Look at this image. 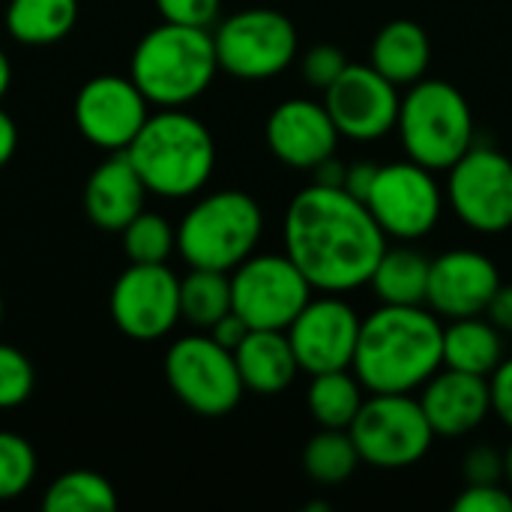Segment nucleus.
Here are the masks:
<instances>
[{
	"label": "nucleus",
	"mask_w": 512,
	"mask_h": 512,
	"mask_svg": "<svg viewBox=\"0 0 512 512\" xmlns=\"http://www.w3.org/2000/svg\"><path fill=\"white\" fill-rule=\"evenodd\" d=\"M249 330H252V327H249V324H246V321H243V318H240L234 309H231V312H228L225 318H219V321H216V324H213L207 333H210V336H213V339H216L222 348H228V351H237V345H240V342L249 336Z\"/></svg>",
	"instance_id": "nucleus-38"
},
{
	"label": "nucleus",
	"mask_w": 512,
	"mask_h": 512,
	"mask_svg": "<svg viewBox=\"0 0 512 512\" xmlns=\"http://www.w3.org/2000/svg\"><path fill=\"white\" fill-rule=\"evenodd\" d=\"M117 330L138 342L168 336L180 315V279L168 264H129L108 297Z\"/></svg>",
	"instance_id": "nucleus-13"
},
{
	"label": "nucleus",
	"mask_w": 512,
	"mask_h": 512,
	"mask_svg": "<svg viewBox=\"0 0 512 512\" xmlns=\"http://www.w3.org/2000/svg\"><path fill=\"white\" fill-rule=\"evenodd\" d=\"M234 360L243 387L258 396L285 393L300 372V363L285 330H249V336L237 345Z\"/></svg>",
	"instance_id": "nucleus-21"
},
{
	"label": "nucleus",
	"mask_w": 512,
	"mask_h": 512,
	"mask_svg": "<svg viewBox=\"0 0 512 512\" xmlns=\"http://www.w3.org/2000/svg\"><path fill=\"white\" fill-rule=\"evenodd\" d=\"M15 147H18V126H15V120L0 108V168L15 156Z\"/></svg>",
	"instance_id": "nucleus-42"
},
{
	"label": "nucleus",
	"mask_w": 512,
	"mask_h": 512,
	"mask_svg": "<svg viewBox=\"0 0 512 512\" xmlns=\"http://www.w3.org/2000/svg\"><path fill=\"white\" fill-rule=\"evenodd\" d=\"M9 84H12V63H9V57H6V51L0 48V99L6 96V90H9Z\"/></svg>",
	"instance_id": "nucleus-43"
},
{
	"label": "nucleus",
	"mask_w": 512,
	"mask_h": 512,
	"mask_svg": "<svg viewBox=\"0 0 512 512\" xmlns=\"http://www.w3.org/2000/svg\"><path fill=\"white\" fill-rule=\"evenodd\" d=\"M312 291L288 255H249L231 270L234 312L252 330H288L312 300Z\"/></svg>",
	"instance_id": "nucleus-10"
},
{
	"label": "nucleus",
	"mask_w": 512,
	"mask_h": 512,
	"mask_svg": "<svg viewBox=\"0 0 512 512\" xmlns=\"http://www.w3.org/2000/svg\"><path fill=\"white\" fill-rule=\"evenodd\" d=\"M432 60V45L417 21L396 18L384 24L372 42V66L390 78L396 87H411L426 78Z\"/></svg>",
	"instance_id": "nucleus-22"
},
{
	"label": "nucleus",
	"mask_w": 512,
	"mask_h": 512,
	"mask_svg": "<svg viewBox=\"0 0 512 512\" xmlns=\"http://www.w3.org/2000/svg\"><path fill=\"white\" fill-rule=\"evenodd\" d=\"M360 462V450L348 429H321L303 450V468L318 486L345 483Z\"/></svg>",
	"instance_id": "nucleus-29"
},
{
	"label": "nucleus",
	"mask_w": 512,
	"mask_h": 512,
	"mask_svg": "<svg viewBox=\"0 0 512 512\" xmlns=\"http://www.w3.org/2000/svg\"><path fill=\"white\" fill-rule=\"evenodd\" d=\"M231 309H234V300H231L228 273L192 267V273L180 279V315L195 330H210Z\"/></svg>",
	"instance_id": "nucleus-27"
},
{
	"label": "nucleus",
	"mask_w": 512,
	"mask_h": 512,
	"mask_svg": "<svg viewBox=\"0 0 512 512\" xmlns=\"http://www.w3.org/2000/svg\"><path fill=\"white\" fill-rule=\"evenodd\" d=\"M162 21L186 27H213L222 9V0H153Z\"/></svg>",
	"instance_id": "nucleus-34"
},
{
	"label": "nucleus",
	"mask_w": 512,
	"mask_h": 512,
	"mask_svg": "<svg viewBox=\"0 0 512 512\" xmlns=\"http://www.w3.org/2000/svg\"><path fill=\"white\" fill-rule=\"evenodd\" d=\"M345 162H339L336 159V153L333 156H327L321 165H315L312 168V174H315V180L312 183H321V186H339L342 189V183H345Z\"/></svg>",
	"instance_id": "nucleus-41"
},
{
	"label": "nucleus",
	"mask_w": 512,
	"mask_h": 512,
	"mask_svg": "<svg viewBox=\"0 0 512 512\" xmlns=\"http://www.w3.org/2000/svg\"><path fill=\"white\" fill-rule=\"evenodd\" d=\"M363 318L339 294L312 297L285 330L300 372L321 375L351 369Z\"/></svg>",
	"instance_id": "nucleus-16"
},
{
	"label": "nucleus",
	"mask_w": 512,
	"mask_h": 512,
	"mask_svg": "<svg viewBox=\"0 0 512 512\" xmlns=\"http://www.w3.org/2000/svg\"><path fill=\"white\" fill-rule=\"evenodd\" d=\"M378 168H381V165H375V162H354V165H348V168H345V183H342V189L351 192L354 198L366 201V195H369V189H372V183H375Z\"/></svg>",
	"instance_id": "nucleus-39"
},
{
	"label": "nucleus",
	"mask_w": 512,
	"mask_h": 512,
	"mask_svg": "<svg viewBox=\"0 0 512 512\" xmlns=\"http://www.w3.org/2000/svg\"><path fill=\"white\" fill-rule=\"evenodd\" d=\"M324 105L342 138L378 141L396 129L402 96L372 63H348L324 90Z\"/></svg>",
	"instance_id": "nucleus-14"
},
{
	"label": "nucleus",
	"mask_w": 512,
	"mask_h": 512,
	"mask_svg": "<svg viewBox=\"0 0 512 512\" xmlns=\"http://www.w3.org/2000/svg\"><path fill=\"white\" fill-rule=\"evenodd\" d=\"M147 192L162 198L198 195L216 168V141L210 129L183 108H162L147 117L126 147Z\"/></svg>",
	"instance_id": "nucleus-3"
},
{
	"label": "nucleus",
	"mask_w": 512,
	"mask_h": 512,
	"mask_svg": "<svg viewBox=\"0 0 512 512\" xmlns=\"http://www.w3.org/2000/svg\"><path fill=\"white\" fill-rule=\"evenodd\" d=\"M120 234L129 264H165L177 249V228L150 210H141Z\"/></svg>",
	"instance_id": "nucleus-30"
},
{
	"label": "nucleus",
	"mask_w": 512,
	"mask_h": 512,
	"mask_svg": "<svg viewBox=\"0 0 512 512\" xmlns=\"http://www.w3.org/2000/svg\"><path fill=\"white\" fill-rule=\"evenodd\" d=\"M36 372L27 354L0 342V411H12L33 396Z\"/></svg>",
	"instance_id": "nucleus-32"
},
{
	"label": "nucleus",
	"mask_w": 512,
	"mask_h": 512,
	"mask_svg": "<svg viewBox=\"0 0 512 512\" xmlns=\"http://www.w3.org/2000/svg\"><path fill=\"white\" fill-rule=\"evenodd\" d=\"M264 231V213L249 192L222 189L198 198L177 225V252L189 267L231 273L249 255Z\"/></svg>",
	"instance_id": "nucleus-6"
},
{
	"label": "nucleus",
	"mask_w": 512,
	"mask_h": 512,
	"mask_svg": "<svg viewBox=\"0 0 512 512\" xmlns=\"http://www.w3.org/2000/svg\"><path fill=\"white\" fill-rule=\"evenodd\" d=\"M285 255L321 294H345L369 285L387 234L366 201L339 186L312 183L285 210Z\"/></svg>",
	"instance_id": "nucleus-1"
},
{
	"label": "nucleus",
	"mask_w": 512,
	"mask_h": 512,
	"mask_svg": "<svg viewBox=\"0 0 512 512\" xmlns=\"http://www.w3.org/2000/svg\"><path fill=\"white\" fill-rule=\"evenodd\" d=\"M36 480V450L18 432L0 429V501L21 498Z\"/></svg>",
	"instance_id": "nucleus-31"
},
{
	"label": "nucleus",
	"mask_w": 512,
	"mask_h": 512,
	"mask_svg": "<svg viewBox=\"0 0 512 512\" xmlns=\"http://www.w3.org/2000/svg\"><path fill=\"white\" fill-rule=\"evenodd\" d=\"M363 384L357 375H351L348 369H336V372H321L312 375L309 384V414L321 429H351L354 417L363 408Z\"/></svg>",
	"instance_id": "nucleus-26"
},
{
	"label": "nucleus",
	"mask_w": 512,
	"mask_h": 512,
	"mask_svg": "<svg viewBox=\"0 0 512 512\" xmlns=\"http://www.w3.org/2000/svg\"><path fill=\"white\" fill-rule=\"evenodd\" d=\"M444 366V327L432 309L381 303L360 324L354 375L369 393H414Z\"/></svg>",
	"instance_id": "nucleus-2"
},
{
	"label": "nucleus",
	"mask_w": 512,
	"mask_h": 512,
	"mask_svg": "<svg viewBox=\"0 0 512 512\" xmlns=\"http://www.w3.org/2000/svg\"><path fill=\"white\" fill-rule=\"evenodd\" d=\"M150 117V102L129 75H93L75 96V126L99 150H126Z\"/></svg>",
	"instance_id": "nucleus-15"
},
{
	"label": "nucleus",
	"mask_w": 512,
	"mask_h": 512,
	"mask_svg": "<svg viewBox=\"0 0 512 512\" xmlns=\"http://www.w3.org/2000/svg\"><path fill=\"white\" fill-rule=\"evenodd\" d=\"M432 261L411 246H387L369 279L381 303L390 306H423L429 291Z\"/></svg>",
	"instance_id": "nucleus-24"
},
{
	"label": "nucleus",
	"mask_w": 512,
	"mask_h": 512,
	"mask_svg": "<svg viewBox=\"0 0 512 512\" xmlns=\"http://www.w3.org/2000/svg\"><path fill=\"white\" fill-rule=\"evenodd\" d=\"M345 66H348V57L336 45H315L303 54V63H300L306 84L315 90H327L342 75Z\"/></svg>",
	"instance_id": "nucleus-33"
},
{
	"label": "nucleus",
	"mask_w": 512,
	"mask_h": 512,
	"mask_svg": "<svg viewBox=\"0 0 512 512\" xmlns=\"http://www.w3.org/2000/svg\"><path fill=\"white\" fill-rule=\"evenodd\" d=\"M165 381L171 393L201 417L231 414L246 393L234 351L222 348L204 330L183 336L168 348Z\"/></svg>",
	"instance_id": "nucleus-8"
},
{
	"label": "nucleus",
	"mask_w": 512,
	"mask_h": 512,
	"mask_svg": "<svg viewBox=\"0 0 512 512\" xmlns=\"http://www.w3.org/2000/svg\"><path fill=\"white\" fill-rule=\"evenodd\" d=\"M420 405L435 429V435L459 438L483 426V420L492 414V393L489 378L468 375L459 369H438L420 393Z\"/></svg>",
	"instance_id": "nucleus-19"
},
{
	"label": "nucleus",
	"mask_w": 512,
	"mask_h": 512,
	"mask_svg": "<svg viewBox=\"0 0 512 512\" xmlns=\"http://www.w3.org/2000/svg\"><path fill=\"white\" fill-rule=\"evenodd\" d=\"M78 0H9L3 12L6 33L21 45H54L72 33Z\"/></svg>",
	"instance_id": "nucleus-25"
},
{
	"label": "nucleus",
	"mask_w": 512,
	"mask_h": 512,
	"mask_svg": "<svg viewBox=\"0 0 512 512\" xmlns=\"http://www.w3.org/2000/svg\"><path fill=\"white\" fill-rule=\"evenodd\" d=\"M267 147L288 168L312 171L339 147V129L327 105L315 99H285L267 117Z\"/></svg>",
	"instance_id": "nucleus-18"
},
{
	"label": "nucleus",
	"mask_w": 512,
	"mask_h": 512,
	"mask_svg": "<svg viewBox=\"0 0 512 512\" xmlns=\"http://www.w3.org/2000/svg\"><path fill=\"white\" fill-rule=\"evenodd\" d=\"M501 288V273L495 261L474 249H450L432 261L426 303L441 318H474L486 315L495 291Z\"/></svg>",
	"instance_id": "nucleus-17"
},
{
	"label": "nucleus",
	"mask_w": 512,
	"mask_h": 512,
	"mask_svg": "<svg viewBox=\"0 0 512 512\" xmlns=\"http://www.w3.org/2000/svg\"><path fill=\"white\" fill-rule=\"evenodd\" d=\"M219 57L207 27L162 21L147 30L132 51L129 78L159 108H183L195 102L216 78Z\"/></svg>",
	"instance_id": "nucleus-4"
},
{
	"label": "nucleus",
	"mask_w": 512,
	"mask_h": 512,
	"mask_svg": "<svg viewBox=\"0 0 512 512\" xmlns=\"http://www.w3.org/2000/svg\"><path fill=\"white\" fill-rule=\"evenodd\" d=\"M462 474L468 483H501L504 480V456L492 447H474L462 462Z\"/></svg>",
	"instance_id": "nucleus-36"
},
{
	"label": "nucleus",
	"mask_w": 512,
	"mask_h": 512,
	"mask_svg": "<svg viewBox=\"0 0 512 512\" xmlns=\"http://www.w3.org/2000/svg\"><path fill=\"white\" fill-rule=\"evenodd\" d=\"M453 213L480 234H504L512 228V159L495 147L474 144L450 165L447 192Z\"/></svg>",
	"instance_id": "nucleus-12"
},
{
	"label": "nucleus",
	"mask_w": 512,
	"mask_h": 512,
	"mask_svg": "<svg viewBox=\"0 0 512 512\" xmlns=\"http://www.w3.org/2000/svg\"><path fill=\"white\" fill-rule=\"evenodd\" d=\"M486 318L501 330V333H512V285H501L486 309Z\"/></svg>",
	"instance_id": "nucleus-40"
},
{
	"label": "nucleus",
	"mask_w": 512,
	"mask_h": 512,
	"mask_svg": "<svg viewBox=\"0 0 512 512\" xmlns=\"http://www.w3.org/2000/svg\"><path fill=\"white\" fill-rule=\"evenodd\" d=\"M489 393H492V414L512 429V357L501 360V366L489 375Z\"/></svg>",
	"instance_id": "nucleus-37"
},
{
	"label": "nucleus",
	"mask_w": 512,
	"mask_h": 512,
	"mask_svg": "<svg viewBox=\"0 0 512 512\" xmlns=\"http://www.w3.org/2000/svg\"><path fill=\"white\" fill-rule=\"evenodd\" d=\"M117 507L114 486L87 468L60 474L42 498V510L48 512H111Z\"/></svg>",
	"instance_id": "nucleus-28"
},
{
	"label": "nucleus",
	"mask_w": 512,
	"mask_h": 512,
	"mask_svg": "<svg viewBox=\"0 0 512 512\" xmlns=\"http://www.w3.org/2000/svg\"><path fill=\"white\" fill-rule=\"evenodd\" d=\"M504 360L501 330L489 318H456L444 327V366L489 378Z\"/></svg>",
	"instance_id": "nucleus-23"
},
{
	"label": "nucleus",
	"mask_w": 512,
	"mask_h": 512,
	"mask_svg": "<svg viewBox=\"0 0 512 512\" xmlns=\"http://www.w3.org/2000/svg\"><path fill=\"white\" fill-rule=\"evenodd\" d=\"M213 45L219 69L243 81H264L294 63L297 27L276 9H240L216 24Z\"/></svg>",
	"instance_id": "nucleus-9"
},
{
	"label": "nucleus",
	"mask_w": 512,
	"mask_h": 512,
	"mask_svg": "<svg viewBox=\"0 0 512 512\" xmlns=\"http://www.w3.org/2000/svg\"><path fill=\"white\" fill-rule=\"evenodd\" d=\"M84 213L99 231L120 234L147 201V186L141 174L135 171L126 150L111 153L105 162H99L87 183H84Z\"/></svg>",
	"instance_id": "nucleus-20"
},
{
	"label": "nucleus",
	"mask_w": 512,
	"mask_h": 512,
	"mask_svg": "<svg viewBox=\"0 0 512 512\" xmlns=\"http://www.w3.org/2000/svg\"><path fill=\"white\" fill-rule=\"evenodd\" d=\"M0 324H3V297H0Z\"/></svg>",
	"instance_id": "nucleus-45"
},
{
	"label": "nucleus",
	"mask_w": 512,
	"mask_h": 512,
	"mask_svg": "<svg viewBox=\"0 0 512 512\" xmlns=\"http://www.w3.org/2000/svg\"><path fill=\"white\" fill-rule=\"evenodd\" d=\"M504 480L512 486V444H510V450L504 453Z\"/></svg>",
	"instance_id": "nucleus-44"
},
{
	"label": "nucleus",
	"mask_w": 512,
	"mask_h": 512,
	"mask_svg": "<svg viewBox=\"0 0 512 512\" xmlns=\"http://www.w3.org/2000/svg\"><path fill=\"white\" fill-rule=\"evenodd\" d=\"M366 207L372 210L387 240L393 237L408 243L435 231L444 210V192L435 180V171L405 159L378 168L366 195Z\"/></svg>",
	"instance_id": "nucleus-11"
},
{
	"label": "nucleus",
	"mask_w": 512,
	"mask_h": 512,
	"mask_svg": "<svg viewBox=\"0 0 512 512\" xmlns=\"http://www.w3.org/2000/svg\"><path fill=\"white\" fill-rule=\"evenodd\" d=\"M408 159L429 171H450L474 147V114L465 93L441 78L408 87L396 120Z\"/></svg>",
	"instance_id": "nucleus-5"
},
{
	"label": "nucleus",
	"mask_w": 512,
	"mask_h": 512,
	"mask_svg": "<svg viewBox=\"0 0 512 512\" xmlns=\"http://www.w3.org/2000/svg\"><path fill=\"white\" fill-rule=\"evenodd\" d=\"M348 432L360 459L381 471L417 465L435 441V429L411 393H372Z\"/></svg>",
	"instance_id": "nucleus-7"
},
{
	"label": "nucleus",
	"mask_w": 512,
	"mask_h": 512,
	"mask_svg": "<svg viewBox=\"0 0 512 512\" xmlns=\"http://www.w3.org/2000/svg\"><path fill=\"white\" fill-rule=\"evenodd\" d=\"M456 512H512V492L501 483H468L453 504Z\"/></svg>",
	"instance_id": "nucleus-35"
}]
</instances>
